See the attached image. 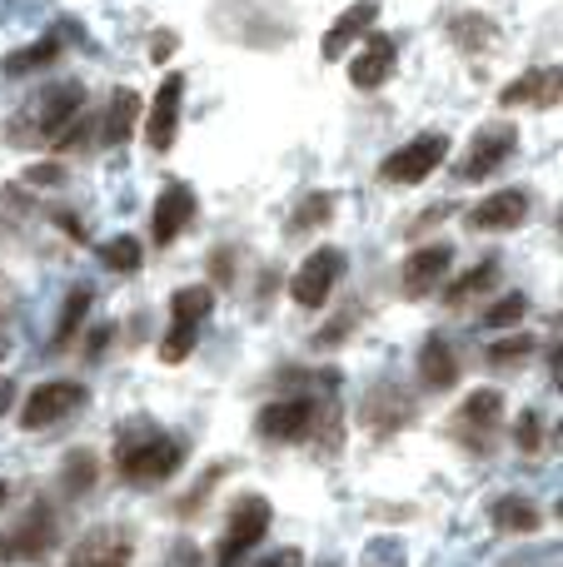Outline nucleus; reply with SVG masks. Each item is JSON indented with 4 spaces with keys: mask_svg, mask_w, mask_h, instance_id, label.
<instances>
[{
    "mask_svg": "<svg viewBox=\"0 0 563 567\" xmlns=\"http://www.w3.org/2000/svg\"><path fill=\"white\" fill-rule=\"evenodd\" d=\"M180 463H185V443L170 439V433H155L150 423L145 429L135 423V433H125L120 449H115L120 478L135 483V488H160L165 478H175L180 473Z\"/></svg>",
    "mask_w": 563,
    "mask_h": 567,
    "instance_id": "1",
    "label": "nucleus"
},
{
    "mask_svg": "<svg viewBox=\"0 0 563 567\" xmlns=\"http://www.w3.org/2000/svg\"><path fill=\"white\" fill-rule=\"evenodd\" d=\"M444 159H449V135L424 130V135H414L409 145H399L395 155H385L379 175H385L389 185H419V179H429L439 165H444Z\"/></svg>",
    "mask_w": 563,
    "mask_h": 567,
    "instance_id": "2",
    "label": "nucleus"
},
{
    "mask_svg": "<svg viewBox=\"0 0 563 567\" xmlns=\"http://www.w3.org/2000/svg\"><path fill=\"white\" fill-rule=\"evenodd\" d=\"M75 409H85V383L45 379V383H35V389L25 393V403H20V429L40 433V429H50V423L70 419Z\"/></svg>",
    "mask_w": 563,
    "mask_h": 567,
    "instance_id": "3",
    "label": "nucleus"
},
{
    "mask_svg": "<svg viewBox=\"0 0 563 567\" xmlns=\"http://www.w3.org/2000/svg\"><path fill=\"white\" fill-rule=\"evenodd\" d=\"M339 275H345V249H335V245L315 249V255H305V265L295 269V279H289V299H295L299 309H325Z\"/></svg>",
    "mask_w": 563,
    "mask_h": 567,
    "instance_id": "4",
    "label": "nucleus"
},
{
    "mask_svg": "<svg viewBox=\"0 0 563 567\" xmlns=\"http://www.w3.org/2000/svg\"><path fill=\"white\" fill-rule=\"evenodd\" d=\"M60 543V523H55V508L50 503H30L25 518L10 528L6 538V553L0 558H25V563H40L50 548Z\"/></svg>",
    "mask_w": 563,
    "mask_h": 567,
    "instance_id": "5",
    "label": "nucleus"
},
{
    "mask_svg": "<svg viewBox=\"0 0 563 567\" xmlns=\"http://www.w3.org/2000/svg\"><path fill=\"white\" fill-rule=\"evenodd\" d=\"M519 150V130L509 125V120H499V125H484L474 135V145H469V155L459 159V179H489L494 169H504V159Z\"/></svg>",
    "mask_w": 563,
    "mask_h": 567,
    "instance_id": "6",
    "label": "nucleus"
},
{
    "mask_svg": "<svg viewBox=\"0 0 563 567\" xmlns=\"http://www.w3.org/2000/svg\"><path fill=\"white\" fill-rule=\"evenodd\" d=\"M269 523H275V508H269V498H239L235 508H229L225 543H219V563L245 558V553L269 533Z\"/></svg>",
    "mask_w": 563,
    "mask_h": 567,
    "instance_id": "7",
    "label": "nucleus"
},
{
    "mask_svg": "<svg viewBox=\"0 0 563 567\" xmlns=\"http://www.w3.org/2000/svg\"><path fill=\"white\" fill-rule=\"evenodd\" d=\"M180 100H185V75L170 70V75L160 80L155 105H150V115H145V145L155 150V155H165L180 135Z\"/></svg>",
    "mask_w": 563,
    "mask_h": 567,
    "instance_id": "8",
    "label": "nucleus"
},
{
    "mask_svg": "<svg viewBox=\"0 0 563 567\" xmlns=\"http://www.w3.org/2000/svg\"><path fill=\"white\" fill-rule=\"evenodd\" d=\"M255 433L269 443H305L315 433V403L309 399H279L255 419Z\"/></svg>",
    "mask_w": 563,
    "mask_h": 567,
    "instance_id": "9",
    "label": "nucleus"
},
{
    "mask_svg": "<svg viewBox=\"0 0 563 567\" xmlns=\"http://www.w3.org/2000/svg\"><path fill=\"white\" fill-rule=\"evenodd\" d=\"M130 563H135V543H130L125 528H90L65 558V567H130Z\"/></svg>",
    "mask_w": 563,
    "mask_h": 567,
    "instance_id": "10",
    "label": "nucleus"
},
{
    "mask_svg": "<svg viewBox=\"0 0 563 567\" xmlns=\"http://www.w3.org/2000/svg\"><path fill=\"white\" fill-rule=\"evenodd\" d=\"M80 105H85V90L70 80V85H55V90H45L40 95V135L35 140H45V145H65L70 140V125H75V115H80Z\"/></svg>",
    "mask_w": 563,
    "mask_h": 567,
    "instance_id": "11",
    "label": "nucleus"
},
{
    "mask_svg": "<svg viewBox=\"0 0 563 567\" xmlns=\"http://www.w3.org/2000/svg\"><path fill=\"white\" fill-rule=\"evenodd\" d=\"M195 219V189L190 185H165L155 199V215H150V239L155 245H175L180 235H185V225Z\"/></svg>",
    "mask_w": 563,
    "mask_h": 567,
    "instance_id": "12",
    "label": "nucleus"
},
{
    "mask_svg": "<svg viewBox=\"0 0 563 567\" xmlns=\"http://www.w3.org/2000/svg\"><path fill=\"white\" fill-rule=\"evenodd\" d=\"M449 265H454V249H449V245H424V249H414V255L405 259V275H399V284H405L409 299H424V293L439 289V279L449 275Z\"/></svg>",
    "mask_w": 563,
    "mask_h": 567,
    "instance_id": "13",
    "label": "nucleus"
},
{
    "mask_svg": "<svg viewBox=\"0 0 563 567\" xmlns=\"http://www.w3.org/2000/svg\"><path fill=\"white\" fill-rule=\"evenodd\" d=\"M529 219V195L524 189H499V195L479 199L469 225L484 229V235H504V229H519Z\"/></svg>",
    "mask_w": 563,
    "mask_h": 567,
    "instance_id": "14",
    "label": "nucleus"
},
{
    "mask_svg": "<svg viewBox=\"0 0 563 567\" xmlns=\"http://www.w3.org/2000/svg\"><path fill=\"white\" fill-rule=\"evenodd\" d=\"M395 65H399V45H395V35H369L365 55L349 60V80H355L359 90H379L389 75H395Z\"/></svg>",
    "mask_w": 563,
    "mask_h": 567,
    "instance_id": "15",
    "label": "nucleus"
},
{
    "mask_svg": "<svg viewBox=\"0 0 563 567\" xmlns=\"http://www.w3.org/2000/svg\"><path fill=\"white\" fill-rule=\"evenodd\" d=\"M504 423V393L499 389H479L464 399V409L454 413V429L459 433H474L479 443H489V433Z\"/></svg>",
    "mask_w": 563,
    "mask_h": 567,
    "instance_id": "16",
    "label": "nucleus"
},
{
    "mask_svg": "<svg viewBox=\"0 0 563 567\" xmlns=\"http://www.w3.org/2000/svg\"><path fill=\"white\" fill-rule=\"evenodd\" d=\"M375 16H379L375 0H355V6H349L345 16H339L335 25L325 30V45H319V50H325V60H345V50L355 45V40L365 35L369 25H375Z\"/></svg>",
    "mask_w": 563,
    "mask_h": 567,
    "instance_id": "17",
    "label": "nucleus"
},
{
    "mask_svg": "<svg viewBox=\"0 0 563 567\" xmlns=\"http://www.w3.org/2000/svg\"><path fill=\"white\" fill-rule=\"evenodd\" d=\"M419 379H424V389H434V393H444L459 383V359H454L444 333H429L424 339V349H419Z\"/></svg>",
    "mask_w": 563,
    "mask_h": 567,
    "instance_id": "18",
    "label": "nucleus"
},
{
    "mask_svg": "<svg viewBox=\"0 0 563 567\" xmlns=\"http://www.w3.org/2000/svg\"><path fill=\"white\" fill-rule=\"evenodd\" d=\"M409 413H414V403H409L395 383H385V389H375V393H369V403H365V429L395 433L399 423H409Z\"/></svg>",
    "mask_w": 563,
    "mask_h": 567,
    "instance_id": "19",
    "label": "nucleus"
},
{
    "mask_svg": "<svg viewBox=\"0 0 563 567\" xmlns=\"http://www.w3.org/2000/svg\"><path fill=\"white\" fill-rule=\"evenodd\" d=\"M135 120H140V95L135 90H115L105 105V115H100V140H105L110 150L125 145L130 135H135Z\"/></svg>",
    "mask_w": 563,
    "mask_h": 567,
    "instance_id": "20",
    "label": "nucleus"
},
{
    "mask_svg": "<svg viewBox=\"0 0 563 567\" xmlns=\"http://www.w3.org/2000/svg\"><path fill=\"white\" fill-rule=\"evenodd\" d=\"M494 528L499 533H539L544 528V508H539L534 498H524V493H504V498H494Z\"/></svg>",
    "mask_w": 563,
    "mask_h": 567,
    "instance_id": "21",
    "label": "nucleus"
},
{
    "mask_svg": "<svg viewBox=\"0 0 563 567\" xmlns=\"http://www.w3.org/2000/svg\"><path fill=\"white\" fill-rule=\"evenodd\" d=\"M554 90H559V70H529L524 80H514V85H504V95H499V105H554Z\"/></svg>",
    "mask_w": 563,
    "mask_h": 567,
    "instance_id": "22",
    "label": "nucleus"
},
{
    "mask_svg": "<svg viewBox=\"0 0 563 567\" xmlns=\"http://www.w3.org/2000/svg\"><path fill=\"white\" fill-rule=\"evenodd\" d=\"M209 309H215V289H209V284H190V289H180L175 299H170L175 323H205Z\"/></svg>",
    "mask_w": 563,
    "mask_h": 567,
    "instance_id": "23",
    "label": "nucleus"
},
{
    "mask_svg": "<svg viewBox=\"0 0 563 567\" xmlns=\"http://www.w3.org/2000/svg\"><path fill=\"white\" fill-rule=\"evenodd\" d=\"M90 299H95V293H90V284H75V289H70V299L60 303V323H55V349H65V343L75 339V329H80V323H85V313H90Z\"/></svg>",
    "mask_w": 563,
    "mask_h": 567,
    "instance_id": "24",
    "label": "nucleus"
},
{
    "mask_svg": "<svg viewBox=\"0 0 563 567\" xmlns=\"http://www.w3.org/2000/svg\"><path fill=\"white\" fill-rule=\"evenodd\" d=\"M494 284H499V265H494V259H484V265H479V269H469L464 279H454V284H449L444 303H449V309H459V303H469V299H474V293L494 289Z\"/></svg>",
    "mask_w": 563,
    "mask_h": 567,
    "instance_id": "25",
    "label": "nucleus"
},
{
    "mask_svg": "<svg viewBox=\"0 0 563 567\" xmlns=\"http://www.w3.org/2000/svg\"><path fill=\"white\" fill-rule=\"evenodd\" d=\"M95 478H100V458L90 449H75L65 458V468H60V483H65V493H85V488H95Z\"/></svg>",
    "mask_w": 563,
    "mask_h": 567,
    "instance_id": "26",
    "label": "nucleus"
},
{
    "mask_svg": "<svg viewBox=\"0 0 563 567\" xmlns=\"http://www.w3.org/2000/svg\"><path fill=\"white\" fill-rule=\"evenodd\" d=\"M55 50H60V35H45V40H35V45H25V50H16V55L6 60V75H25V70H40V65H50L55 60Z\"/></svg>",
    "mask_w": 563,
    "mask_h": 567,
    "instance_id": "27",
    "label": "nucleus"
},
{
    "mask_svg": "<svg viewBox=\"0 0 563 567\" xmlns=\"http://www.w3.org/2000/svg\"><path fill=\"white\" fill-rule=\"evenodd\" d=\"M100 265L115 269V275H135L140 269V239H130V235L105 239V245H100Z\"/></svg>",
    "mask_w": 563,
    "mask_h": 567,
    "instance_id": "28",
    "label": "nucleus"
},
{
    "mask_svg": "<svg viewBox=\"0 0 563 567\" xmlns=\"http://www.w3.org/2000/svg\"><path fill=\"white\" fill-rule=\"evenodd\" d=\"M195 329L199 323H170V333L160 339V359L165 363H185L195 353Z\"/></svg>",
    "mask_w": 563,
    "mask_h": 567,
    "instance_id": "29",
    "label": "nucleus"
},
{
    "mask_svg": "<svg viewBox=\"0 0 563 567\" xmlns=\"http://www.w3.org/2000/svg\"><path fill=\"white\" fill-rule=\"evenodd\" d=\"M329 215H335V195H329V189H319V195H309L305 205L295 209V219H289V229H319Z\"/></svg>",
    "mask_w": 563,
    "mask_h": 567,
    "instance_id": "30",
    "label": "nucleus"
},
{
    "mask_svg": "<svg viewBox=\"0 0 563 567\" xmlns=\"http://www.w3.org/2000/svg\"><path fill=\"white\" fill-rule=\"evenodd\" d=\"M524 313H529V299H524V293H504L499 303H489V309H484V323H489V329H514Z\"/></svg>",
    "mask_w": 563,
    "mask_h": 567,
    "instance_id": "31",
    "label": "nucleus"
},
{
    "mask_svg": "<svg viewBox=\"0 0 563 567\" xmlns=\"http://www.w3.org/2000/svg\"><path fill=\"white\" fill-rule=\"evenodd\" d=\"M514 443H519L524 453H539V449H544V419H539V409H524V413H519Z\"/></svg>",
    "mask_w": 563,
    "mask_h": 567,
    "instance_id": "32",
    "label": "nucleus"
},
{
    "mask_svg": "<svg viewBox=\"0 0 563 567\" xmlns=\"http://www.w3.org/2000/svg\"><path fill=\"white\" fill-rule=\"evenodd\" d=\"M529 353H534V339H529V333H514V339L489 343V363H524Z\"/></svg>",
    "mask_w": 563,
    "mask_h": 567,
    "instance_id": "33",
    "label": "nucleus"
},
{
    "mask_svg": "<svg viewBox=\"0 0 563 567\" xmlns=\"http://www.w3.org/2000/svg\"><path fill=\"white\" fill-rule=\"evenodd\" d=\"M365 567H405V543L399 538H375L365 553Z\"/></svg>",
    "mask_w": 563,
    "mask_h": 567,
    "instance_id": "34",
    "label": "nucleus"
},
{
    "mask_svg": "<svg viewBox=\"0 0 563 567\" xmlns=\"http://www.w3.org/2000/svg\"><path fill=\"white\" fill-rule=\"evenodd\" d=\"M349 329H355V319H335V323H329V329L325 333H319V349H329V343H339V339H349Z\"/></svg>",
    "mask_w": 563,
    "mask_h": 567,
    "instance_id": "35",
    "label": "nucleus"
},
{
    "mask_svg": "<svg viewBox=\"0 0 563 567\" xmlns=\"http://www.w3.org/2000/svg\"><path fill=\"white\" fill-rule=\"evenodd\" d=\"M259 567H305V553H299V548H279V553H269Z\"/></svg>",
    "mask_w": 563,
    "mask_h": 567,
    "instance_id": "36",
    "label": "nucleus"
},
{
    "mask_svg": "<svg viewBox=\"0 0 563 567\" xmlns=\"http://www.w3.org/2000/svg\"><path fill=\"white\" fill-rule=\"evenodd\" d=\"M10 309H16V284H10L6 275H0V323L10 319Z\"/></svg>",
    "mask_w": 563,
    "mask_h": 567,
    "instance_id": "37",
    "label": "nucleus"
},
{
    "mask_svg": "<svg viewBox=\"0 0 563 567\" xmlns=\"http://www.w3.org/2000/svg\"><path fill=\"white\" fill-rule=\"evenodd\" d=\"M25 179H30V185H55V179H60V169H55V165H40V169H30Z\"/></svg>",
    "mask_w": 563,
    "mask_h": 567,
    "instance_id": "38",
    "label": "nucleus"
},
{
    "mask_svg": "<svg viewBox=\"0 0 563 567\" xmlns=\"http://www.w3.org/2000/svg\"><path fill=\"white\" fill-rule=\"evenodd\" d=\"M105 343H110V323H105V329L90 333V359H100V349H105Z\"/></svg>",
    "mask_w": 563,
    "mask_h": 567,
    "instance_id": "39",
    "label": "nucleus"
},
{
    "mask_svg": "<svg viewBox=\"0 0 563 567\" xmlns=\"http://www.w3.org/2000/svg\"><path fill=\"white\" fill-rule=\"evenodd\" d=\"M10 389H16V383H0V413L10 409Z\"/></svg>",
    "mask_w": 563,
    "mask_h": 567,
    "instance_id": "40",
    "label": "nucleus"
},
{
    "mask_svg": "<svg viewBox=\"0 0 563 567\" xmlns=\"http://www.w3.org/2000/svg\"><path fill=\"white\" fill-rule=\"evenodd\" d=\"M0 503H6V483H0Z\"/></svg>",
    "mask_w": 563,
    "mask_h": 567,
    "instance_id": "41",
    "label": "nucleus"
},
{
    "mask_svg": "<svg viewBox=\"0 0 563 567\" xmlns=\"http://www.w3.org/2000/svg\"><path fill=\"white\" fill-rule=\"evenodd\" d=\"M225 567H229V563H225Z\"/></svg>",
    "mask_w": 563,
    "mask_h": 567,
    "instance_id": "42",
    "label": "nucleus"
}]
</instances>
